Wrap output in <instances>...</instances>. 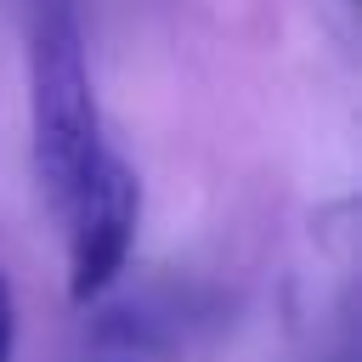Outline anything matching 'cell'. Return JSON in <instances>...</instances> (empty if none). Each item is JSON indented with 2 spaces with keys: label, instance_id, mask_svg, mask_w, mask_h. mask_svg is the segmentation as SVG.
Returning a JSON list of instances; mask_svg holds the SVG:
<instances>
[{
  "label": "cell",
  "instance_id": "4",
  "mask_svg": "<svg viewBox=\"0 0 362 362\" xmlns=\"http://www.w3.org/2000/svg\"><path fill=\"white\" fill-rule=\"evenodd\" d=\"M0 362H17V294L6 266H0Z\"/></svg>",
  "mask_w": 362,
  "mask_h": 362
},
{
  "label": "cell",
  "instance_id": "2",
  "mask_svg": "<svg viewBox=\"0 0 362 362\" xmlns=\"http://www.w3.org/2000/svg\"><path fill=\"white\" fill-rule=\"evenodd\" d=\"M136 221H141V181L119 153H102V164L90 170L85 192L68 204L62 215V238H68V300L79 311H90L124 272L130 243H136Z\"/></svg>",
  "mask_w": 362,
  "mask_h": 362
},
{
  "label": "cell",
  "instance_id": "3",
  "mask_svg": "<svg viewBox=\"0 0 362 362\" xmlns=\"http://www.w3.org/2000/svg\"><path fill=\"white\" fill-rule=\"evenodd\" d=\"M181 311L158 305V300H113L90 311L85 328V362H175L181 351Z\"/></svg>",
  "mask_w": 362,
  "mask_h": 362
},
{
  "label": "cell",
  "instance_id": "1",
  "mask_svg": "<svg viewBox=\"0 0 362 362\" xmlns=\"http://www.w3.org/2000/svg\"><path fill=\"white\" fill-rule=\"evenodd\" d=\"M102 153H107V141H102L85 40H79L74 11L62 0H51V6H40L34 34H28V164H34L40 198L57 221L85 192Z\"/></svg>",
  "mask_w": 362,
  "mask_h": 362
}]
</instances>
